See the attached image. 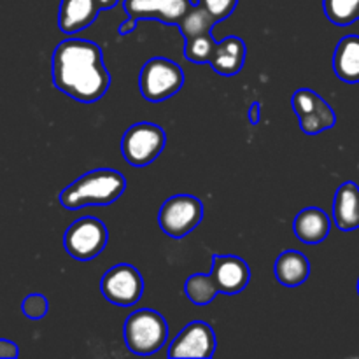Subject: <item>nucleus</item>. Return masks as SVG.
<instances>
[{
  "instance_id": "nucleus-1",
  "label": "nucleus",
  "mask_w": 359,
  "mask_h": 359,
  "mask_svg": "<svg viewBox=\"0 0 359 359\" xmlns=\"http://www.w3.org/2000/svg\"><path fill=\"white\" fill-rule=\"evenodd\" d=\"M51 74L53 84L62 93L84 104L100 100L111 86L102 48L84 39H67L56 46Z\"/></svg>"
},
{
  "instance_id": "nucleus-2",
  "label": "nucleus",
  "mask_w": 359,
  "mask_h": 359,
  "mask_svg": "<svg viewBox=\"0 0 359 359\" xmlns=\"http://www.w3.org/2000/svg\"><path fill=\"white\" fill-rule=\"evenodd\" d=\"M126 189V179L112 168H97L67 186L60 193V203L69 210L84 207H107L121 198Z\"/></svg>"
},
{
  "instance_id": "nucleus-3",
  "label": "nucleus",
  "mask_w": 359,
  "mask_h": 359,
  "mask_svg": "<svg viewBox=\"0 0 359 359\" xmlns=\"http://www.w3.org/2000/svg\"><path fill=\"white\" fill-rule=\"evenodd\" d=\"M168 325L163 316L151 309H140L126 318L123 326V339L133 354L149 356L165 346Z\"/></svg>"
},
{
  "instance_id": "nucleus-4",
  "label": "nucleus",
  "mask_w": 359,
  "mask_h": 359,
  "mask_svg": "<svg viewBox=\"0 0 359 359\" xmlns=\"http://www.w3.org/2000/svg\"><path fill=\"white\" fill-rule=\"evenodd\" d=\"M140 93L149 102H163L174 97L184 84V72L172 60L156 56L144 63L140 70Z\"/></svg>"
},
{
  "instance_id": "nucleus-5",
  "label": "nucleus",
  "mask_w": 359,
  "mask_h": 359,
  "mask_svg": "<svg viewBox=\"0 0 359 359\" xmlns=\"http://www.w3.org/2000/svg\"><path fill=\"white\" fill-rule=\"evenodd\" d=\"M167 144L163 128L154 123H137L130 126L121 139V153L132 167L153 163Z\"/></svg>"
},
{
  "instance_id": "nucleus-6",
  "label": "nucleus",
  "mask_w": 359,
  "mask_h": 359,
  "mask_svg": "<svg viewBox=\"0 0 359 359\" xmlns=\"http://www.w3.org/2000/svg\"><path fill=\"white\" fill-rule=\"evenodd\" d=\"M109 241L107 226L93 216H84L74 221L65 231V251L77 262H90L105 249Z\"/></svg>"
},
{
  "instance_id": "nucleus-7",
  "label": "nucleus",
  "mask_w": 359,
  "mask_h": 359,
  "mask_svg": "<svg viewBox=\"0 0 359 359\" xmlns=\"http://www.w3.org/2000/svg\"><path fill=\"white\" fill-rule=\"evenodd\" d=\"M203 217V203L193 195L170 196L161 205L158 223L163 233L172 238H182L191 233Z\"/></svg>"
},
{
  "instance_id": "nucleus-8",
  "label": "nucleus",
  "mask_w": 359,
  "mask_h": 359,
  "mask_svg": "<svg viewBox=\"0 0 359 359\" xmlns=\"http://www.w3.org/2000/svg\"><path fill=\"white\" fill-rule=\"evenodd\" d=\"M100 290L105 300L111 304L118 307H133L144 294V280L135 266L121 263L104 273Z\"/></svg>"
},
{
  "instance_id": "nucleus-9",
  "label": "nucleus",
  "mask_w": 359,
  "mask_h": 359,
  "mask_svg": "<svg viewBox=\"0 0 359 359\" xmlns=\"http://www.w3.org/2000/svg\"><path fill=\"white\" fill-rule=\"evenodd\" d=\"M291 105L298 116L302 132L307 135H318V133L335 126L337 114L333 112V109L330 107L325 98H321L309 88H302L297 93H293Z\"/></svg>"
},
{
  "instance_id": "nucleus-10",
  "label": "nucleus",
  "mask_w": 359,
  "mask_h": 359,
  "mask_svg": "<svg viewBox=\"0 0 359 359\" xmlns=\"http://www.w3.org/2000/svg\"><path fill=\"white\" fill-rule=\"evenodd\" d=\"M216 353V335L207 323H189L168 347L170 358H200L209 359Z\"/></svg>"
},
{
  "instance_id": "nucleus-11",
  "label": "nucleus",
  "mask_w": 359,
  "mask_h": 359,
  "mask_svg": "<svg viewBox=\"0 0 359 359\" xmlns=\"http://www.w3.org/2000/svg\"><path fill=\"white\" fill-rule=\"evenodd\" d=\"M191 6V0H123L130 20H158L163 25L181 23Z\"/></svg>"
},
{
  "instance_id": "nucleus-12",
  "label": "nucleus",
  "mask_w": 359,
  "mask_h": 359,
  "mask_svg": "<svg viewBox=\"0 0 359 359\" xmlns=\"http://www.w3.org/2000/svg\"><path fill=\"white\" fill-rule=\"evenodd\" d=\"M217 290L223 294H238L248 287L251 280V270L248 263L238 256L214 255L210 270Z\"/></svg>"
},
{
  "instance_id": "nucleus-13",
  "label": "nucleus",
  "mask_w": 359,
  "mask_h": 359,
  "mask_svg": "<svg viewBox=\"0 0 359 359\" xmlns=\"http://www.w3.org/2000/svg\"><path fill=\"white\" fill-rule=\"evenodd\" d=\"M102 7L98 0H62L58 27L63 34L72 35L95 23Z\"/></svg>"
},
{
  "instance_id": "nucleus-14",
  "label": "nucleus",
  "mask_w": 359,
  "mask_h": 359,
  "mask_svg": "<svg viewBox=\"0 0 359 359\" xmlns=\"http://www.w3.org/2000/svg\"><path fill=\"white\" fill-rule=\"evenodd\" d=\"M333 221L342 231L359 228V186L356 182H344L333 198Z\"/></svg>"
},
{
  "instance_id": "nucleus-15",
  "label": "nucleus",
  "mask_w": 359,
  "mask_h": 359,
  "mask_svg": "<svg viewBox=\"0 0 359 359\" xmlns=\"http://www.w3.org/2000/svg\"><path fill=\"white\" fill-rule=\"evenodd\" d=\"M294 235L304 244H321L332 230V219L325 210L307 207L294 217Z\"/></svg>"
},
{
  "instance_id": "nucleus-16",
  "label": "nucleus",
  "mask_w": 359,
  "mask_h": 359,
  "mask_svg": "<svg viewBox=\"0 0 359 359\" xmlns=\"http://www.w3.org/2000/svg\"><path fill=\"white\" fill-rule=\"evenodd\" d=\"M244 62L245 42L241 37L230 35V37L217 42L209 63L221 76H235V74H238L242 70Z\"/></svg>"
},
{
  "instance_id": "nucleus-17",
  "label": "nucleus",
  "mask_w": 359,
  "mask_h": 359,
  "mask_svg": "<svg viewBox=\"0 0 359 359\" xmlns=\"http://www.w3.org/2000/svg\"><path fill=\"white\" fill-rule=\"evenodd\" d=\"M333 70L340 81L359 83V35H346L333 53Z\"/></svg>"
},
{
  "instance_id": "nucleus-18",
  "label": "nucleus",
  "mask_w": 359,
  "mask_h": 359,
  "mask_svg": "<svg viewBox=\"0 0 359 359\" xmlns=\"http://www.w3.org/2000/svg\"><path fill=\"white\" fill-rule=\"evenodd\" d=\"M276 279L286 287H297L311 276V263L307 256L298 251H284L273 265Z\"/></svg>"
},
{
  "instance_id": "nucleus-19",
  "label": "nucleus",
  "mask_w": 359,
  "mask_h": 359,
  "mask_svg": "<svg viewBox=\"0 0 359 359\" xmlns=\"http://www.w3.org/2000/svg\"><path fill=\"white\" fill-rule=\"evenodd\" d=\"M216 23V18L205 7L196 4V6H191V9L184 14V18H182L177 27L181 34L184 35L186 41H188V39L198 37V35L212 34V28Z\"/></svg>"
},
{
  "instance_id": "nucleus-20",
  "label": "nucleus",
  "mask_w": 359,
  "mask_h": 359,
  "mask_svg": "<svg viewBox=\"0 0 359 359\" xmlns=\"http://www.w3.org/2000/svg\"><path fill=\"white\" fill-rule=\"evenodd\" d=\"M184 291L189 302L200 305V307L209 305L219 293L212 276H207V273H195V276L189 277L184 284Z\"/></svg>"
},
{
  "instance_id": "nucleus-21",
  "label": "nucleus",
  "mask_w": 359,
  "mask_h": 359,
  "mask_svg": "<svg viewBox=\"0 0 359 359\" xmlns=\"http://www.w3.org/2000/svg\"><path fill=\"white\" fill-rule=\"evenodd\" d=\"M325 14L333 25L349 27L359 20V0H323Z\"/></svg>"
},
{
  "instance_id": "nucleus-22",
  "label": "nucleus",
  "mask_w": 359,
  "mask_h": 359,
  "mask_svg": "<svg viewBox=\"0 0 359 359\" xmlns=\"http://www.w3.org/2000/svg\"><path fill=\"white\" fill-rule=\"evenodd\" d=\"M216 44L217 42L214 41L212 34L188 39L184 48L186 60L193 63H209L210 58H212L214 49H216Z\"/></svg>"
},
{
  "instance_id": "nucleus-23",
  "label": "nucleus",
  "mask_w": 359,
  "mask_h": 359,
  "mask_svg": "<svg viewBox=\"0 0 359 359\" xmlns=\"http://www.w3.org/2000/svg\"><path fill=\"white\" fill-rule=\"evenodd\" d=\"M48 309H49V304L48 300H46V297H42V294H37V293L28 294V297L23 300V304H21V312H23L28 319H32V321H37V319L46 318Z\"/></svg>"
},
{
  "instance_id": "nucleus-24",
  "label": "nucleus",
  "mask_w": 359,
  "mask_h": 359,
  "mask_svg": "<svg viewBox=\"0 0 359 359\" xmlns=\"http://www.w3.org/2000/svg\"><path fill=\"white\" fill-rule=\"evenodd\" d=\"M202 7H205L217 21L226 20L237 7L238 0H198Z\"/></svg>"
},
{
  "instance_id": "nucleus-25",
  "label": "nucleus",
  "mask_w": 359,
  "mask_h": 359,
  "mask_svg": "<svg viewBox=\"0 0 359 359\" xmlns=\"http://www.w3.org/2000/svg\"><path fill=\"white\" fill-rule=\"evenodd\" d=\"M20 351H18V346L11 340L0 339V358H7V359H14L18 358Z\"/></svg>"
},
{
  "instance_id": "nucleus-26",
  "label": "nucleus",
  "mask_w": 359,
  "mask_h": 359,
  "mask_svg": "<svg viewBox=\"0 0 359 359\" xmlns=\"http://www.w3.org/2000/svg\"><path fill=\"white\" fill-rule=\"evenodd\" d=\"M249 119H251L252 125H258L259 123V104L258 102H255V104L251 105V109H249Z\"/></svg>"
},
{
  "instance_id": "nucleus-27",
  "label": "nucleus",
  "mask_w": 359,
  "mask_h": 359,
  "mask_svg": "<svg viewBox=\"0 0 359 359\" xmlns=\"http://www.w3.org/2000/svg\"><path fill=\"white\" fill-rule=\"evenodd\" d=\"M98 4H100L102 11H105V9H112V7L118 4V0H98Z\"/></svg>"
},
{
  "instance_id": "nucleus-28",
  "label": "nucleus",
  "mask_w": 359,
  "mask_h": 359,
  "mask_svg": "<svg viewBox=\"0 0 359 359\" xmlns=\"http://www.w3.org/2000/svg\"><path fill=\"white\" fill-rule=\"evenodd\" d=\"M358 294H359V280H358Z\"/></svg>"
}]
</instances>
